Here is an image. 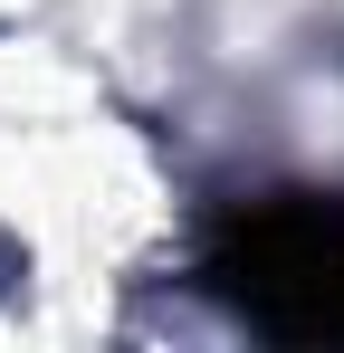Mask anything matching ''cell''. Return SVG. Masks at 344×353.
Segmentation results:
<instances>
[{
  "label": "cell",
  "mask_w": 344,
  "mask_h": 353,
  "mask_svg": "<svg viewBox=\"0 0 344 353\" xmlns=\"http://www.w3.org/2000/svg\"><path fill=\"white\" fill-rule=\"evenodd\" d=\"M201 287L268 344L344 353V191L239 201L201 248Z\"/></svg>",
  "instance_id": "1"
}]
</instances>
